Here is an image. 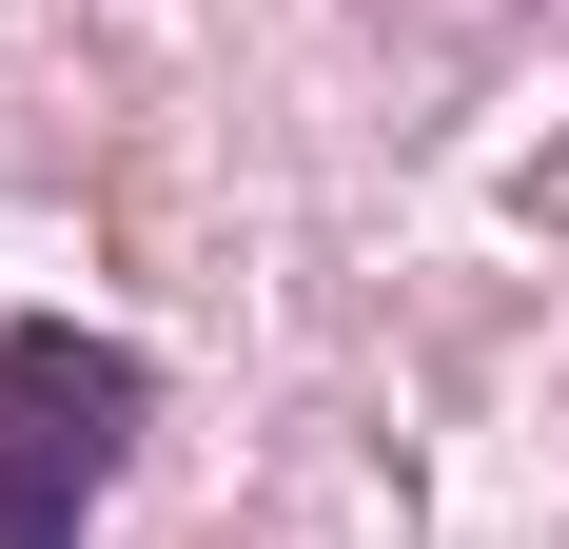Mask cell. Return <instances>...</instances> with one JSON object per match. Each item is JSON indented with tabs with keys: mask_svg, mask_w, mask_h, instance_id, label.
Listing matches in <instances>:
<instances>
[{
	"mask_svg": "<svg viewBox=\"0 0 569 549\" xmlns=\"http://www.w3.org/2000/svg\"><path fill=\"white\" fill-rule=\"evenodd\" d=\"M138 412H158V373H138L118 333H59V315L0 333V471H20V491H79V510H99V471L138 451Z\"/></svg>",
	"mask_w": 569,
	"mask_h": 549,
	"instance_id": "1",
	"label": "cell"
},
{
	"mask_svg": "<svg viewBox=\"0 0 569 549\" xmlns=\"http://www.w3.org/2000/svg\"><path fill=\"white\" fill-rule=\"evenodd\" d=\"M0 549H79V491H20L0 471Z\"/></svg>",
	"mask_w": 569,
	"mask_h": 549,
	"instance_id": "2",
	"label": "cell"
}]
</instances>
